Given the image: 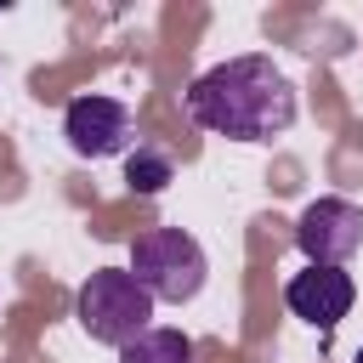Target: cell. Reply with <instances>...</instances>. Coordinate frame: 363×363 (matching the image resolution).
<instances>
[{
  "mask_svg": "<svg viewBox=\"0 0 363 363\" xmlns=\"http://www.w3.org/2000/svg\"><path fill=\"white\" fill-rule=\"evenodd\" d=\"M187 119L227 142H272L295 125V85L272 57H227L187 85Z\"/></svg>",
  "mask_w": 363,
  "mask_h": 363,
  "instance_id": "1",
  "label": "cell"
},
{
  "mask_svg": "<svg viewBox=\"0 0 363 363\" xmlns=\"http://www.w3.org/2000/svg\"><path fill=\"white\" fill-rule=\"evenodd\" d=\"M125 272H130L153 301L182 306V301H193V295L204 289L210 255H204V244H199L193 233H182V227H147V233H136Z\"/></svg>",
  "mask_w": 363,
  "mask_h": 363,
  "instance_id": "2",
  "label": "cell"
},
{
  "mask_svg": "<svg viewBox=\"0 0 363 363\" xmlns=\"http://www.w3.org/2000/svg\"><path fill=\"white\" fill-rule=\"evenodd\" d=\"M74 318L79 329L96 340V346H130L136 335L153 329V295L125 272V267H96L85 284H79V301H74Z\"/></svg>",
  "mask_w": 363,
  "mask_h": 363,
  "instance_id": "3",
  "label": "cell"
},
{
  "mask_svg": "<svg viewBox=\"0 0 363 363\" xmlns=\"http://www.w3.org/2000/svg\"><path fill=\"white\" fill-rule=\"evenodd\" d=\"M295 244L312 267H346L363 250V210L352 199H312L295 221Z\"/></svg>",
  "mask_w": 363,
  "mask_h": 363,
  "instance_id": "4",
  "label": "cell"
},
{
  "mask_svg": "<svg viewBox=\"0 0 363 363\" xmlns=\"http://www.w3.org/2000/svg\"><path fill=\"white\" fill-rule=\"evenodd\" d=\"M62 136L79 159H108L130 142V108L113 96H74L62 113Z\"/></svg>",
  "mask_w": 363,
  "mask_h": 363,
  "instance_id": "5",
  "label": "cell"
},
{
  "mask_svg": "<svg viewBox=\"0 0 363 363\" xmlns=\"http://www.w3.org/2000/svg\"><path fill=\"white\" fill-rule=\"evenodd\" d=\"M352 301H357V289H352V272H340V267H306L284 284V306L323 335L352 312Z\"/></svg>",
  "mask_w": 363,
  "mask_h": 363,
  "instance_id": "6",
  "label": "cell"
},
{
  "mask_svg": "<svg viewBox=\"0 0 363 363\" xmlns=\"http://www.w3.org/2000/svg\"><path fill=\"white\" fill-rule=\"evenodd\" d=\"M119 363H193V340L182 329H147L130 346H119Z\"/></svg>",
  "mask_w": 363,
  "mask_h": 363,
  "instance_id": "7",
  "label": "cell"
},
{
  "mask_svg": "<svg viewBox=\"0 0 363 363\" xmlns=\"http://www.w3.org/2000/svg\"><path fill=\"white\" fill-rule=\"evenodd\" d=\"M170 176H176V170H170V159H164L159 147H136V153L125 159V182H130L136 193H164Z\"/></svg>",
  "mask_w": 363,
  "mask_h": 363,
  "instance_id": "8",
  "label": "cell"
},
{
  "mask_svg": "<svg viewBox=\"0 0 363 363\" xmlns=\"http://www.w3.org/2000/svg\"><path fill=\"white\" fill-rule=\"evenodd\" d=\"M352 363H363V352H357V357H352Z\"/></svg>",
  "mask_w": 363,
  "mask_h": 363,
  "instance_id": "9",
  "label": "cell"
}]
</instances>
